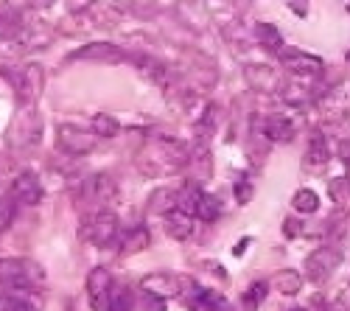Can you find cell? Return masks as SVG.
I'll list each match as a JSON object with an SVG mask.
<instances>
[{"label": "cell", "instance_id": "obj_8", "mask_svg": "<svg viewBox=\"0 0 350 311\" xmlns=\"http://www.w3.org/2000/svg\"><path fill=\"white\" fill-rule=\"evenodd\" d=\"M12 196H14L17 202H23V205H37L42 200V185H40L37 174H31V172L20 174L12 182Z\"/></svg>", "mask_w": 350, "mask_h": 311}, {"label": "cell", "instance_id": "obj_31", "mask_svg": "<svg viewBox=\"0 0 350 311\" xmlns=\"http://www.w3.org/2000/svg\"><path fill=\"white\" fill-rule=\"evenodd\" d=\"M288 9H291V12H297L300 17H306V14H308V6H303V3H291Z\"/></svg>", "mask_w": 350, "mask_h": 311}, {"label": "cell", "instance_id": "obj_3", "mask_svg": "<svg viewBox=\"0 0 350 311\" xmlns=\"http://www.w3.org/2000/svg\"><path fill=\"white\" fill-rule=\"evenodd\" d=\"M339 267V252L334 247H319L306 258V278L314 284H323L334 275V269Z\"/></svg>", "mask_w": 350, "mask_h": 311}, {"label": "cell", "instance_id": "obj_24", "mask_svg": "<svg viewBox=\"0 0 350 311\" xmlns=\"http://www.w3.org/2000/svg\"><path fill=\"white\" fill-rule=\"evenodd\" d=\"M17 213V200L14 196H0V233H6Z\"/></svg>", "mask_w": 350, "mask_h": 311}, {"label": "cell", "instance_id": "obj_15", "mask_svg": "<svg viewBox=\"0 0 350 311\" xmlns=\"http://www.w3.org/2000/svg\"><path fill=\"white\" fill-rule=\"evenodd\" d=\"M191 308L193 311H230L227 303L216 292H211V289H196L193 300H191Z\"/></svg>", "mask_w": 350, "mask_h": 311}, {"label": "cell", "instance_id": "obj_28", "mask_svg": "<svg viewBox=\"0 0 350 311\" xmlns=\"http://www.w3.org/2000/svg\"><path fill=\"white\" fill-rule=\"evenodd\" d=\"M236 196H239V202H250L252 200V185L250 182H236Z\"/></svg>", "mask_w": 350, "mask_h": 311}, {"label": "cell", "instance_id": "obj_29", "mask_svg": "<svg viewBox=\"0 0 350 311\" xmlns=\"http://www.w3.org/2000/svg\"><path fill=\"white\" fill-rule=\"evenodd\" d=\"M283 230H286V236H297V233H300L297 219H286V221H283Z\"/></svg>", "mask_w": 350, "mask_h": 311}, {"label": "cell", "instance_id": "obj_7", "mask_svg": "<svg viewBox=\"0 0 350 311\" xmlns=\"http://www.w3.org/2000/svg\"><path fill=\"white\" fill-rule=\"evenodd\" d=\"M56 140H59V146L68 152V154H87L93 146H96V135L90 132H79V129H70V126H62L59 135H56Z\"/></svg>", "mask_w": 350, "mask_h": 311}, {"label": "cell", "instance_id": "obj_11", "mask_svg": "<svg viewBox=\"0 0 350 311\" xmlns=\"http://www.w3.org/2000/svg\"><path fill=\"white\" fill-rule=\"evenodd\" d=\"M295 135H297V129L286 116H269L264 121V137L272 140V144H291Z\"/></svg>", "mask_w": 350, "mask_h": 311}, {"label": "cell", "instance_id": "obj_30", "mask_svg": "<svg viewBox=\"0 0 350 311\" xmlns=\"http://www.w3.org/2000/svg\"><path fill=\"white\" fill-rule=\"evenodd\" d=\"M308 311H328V306H325L323 295H317V297L311 300V308H308Z\"/></svg>", "mask_w": 350, "mask_h": 311}, {"label": "cell", "instance_id": "obj_19", "mask_svg": "<svg viewBox=\"0 0 350 311\" xmlns=\"http://www.w3.org/2000/svg\"><path fill=\"white\" fill-rule=\"evenodd\" d=\"M291 208L297 213H317L319 211V196L311 188H300L295 196H291Z\"/></svg>", "mask_w": 350, "mask_h": 311}, {"label": "cell", "instance_id": "obj_22", "mask_svg": "<svg viewBox=\"0 0 350 311\" xmlns=\"http://www.w3.org/2000/svg\"><path fill=\"white\" fill-rule=\"evenodd\" d=\"M90 193H93V200H101V202L112 200V196H115V182H112V177H109V174H96L93 182H90Z\"/></svg>", "mask_w": 350, "mask_h": 311}, {"label": "cell", "instance_id": "obj_1", "mask_svg": "<svg viewBox=\"0 0 350 311\" xmlns=\"http://www.w3.org/2000/svg\"><path fill=\"white\" fill-rule=\"evenodd\" d=\"M280 65L283 70H288L291 76H300V79H314L323 73V59L314 53H306V51H295V48H283L280 53Z\"/></svg>", "mask_w": 350, "mask_h": 311}, {"label": "cell", "instance_id": "obj_20", "mask_svg": "<svg viewBox=\"0 0 350 311\" xmlns=\"http://www.w3.org/2000/svg\"><path fill=\"white\" fill-rule=\"evenodd\" d=\"M219 216H221V200H219V196H213V193H205V196H202V202H199V208H196V219L216 221Z\"/></svg>", "mask_w": 350, "mask_h": 311}, {"label": "cell", "instance_id": "obj_17", "mask_svg": "<svg viewBox=\"0 0 350 311\" xmlns=\"http://www.w3.org/2000/svg\"><path fill=\"white\" fill-rule=\"evenodd\" d=\"M328 157H331L328 137H325L323 132H314V135H311V144H308V154H306V160L314 163V165H323V163H328Z\"/></svg>", "mask_w": 350, "mask_h": 311}, {"label": "cell", "instance_id": "obj_13", "mask_svg": "<svg viewBox=\"0 0 350 311\" xmlns=\"http://www.w3.org/2000/svg\"><path fill=\"white\" fill-rule=\"evenodd\" d=\"M328 196L334 202V211L347 216L350 213V177H334L328 180Z\"/></svg>", "mask_w": 350, "mask_h": 311}, {"label": "cell", "instance_id": "obj_14", "mask_svg": "<svg viewBox=\"0 0 350 311\" xmlns=\"http://www.w3.org/2000/svg\"><path fill=\"white\" fill-rule=\"evenodd\" d=\"M272 286L280 292V295H297L303 289V275L295 272V269H280L275 278H272Z\"/></svg>", "mask_w": 350, "mask_h": 311}, {"label": "cell", "instance_id": "obj_9", "mask_svg": "<svg viewBox=\"0 0 350 311\" xmlns=\"http://www.w3.org/2000/svg\"><path fill=\"white\" fill-rule=\"evenodd\" d=\"M165 219V233L174 239V241H188L193 236V216L180 211V208H174L171 213L163 216Z\"/></svg>", "mask_w": 350, "mask_h": 311}, {"label": "cell", "instance_id": "obj_25", "mask_svg": "<svg viewBox=\"0 0 350 311\" xmlns=\"http://www.w3.org/2000/svg\"><path fill=\"white\" fill-rule=\"evenodd\" d=\"M267 284H264V280H258V284H252L247 292H244V306H247V311H255L260 303H264L267 300Z\"/></svg>", "mask_w": 350, "mask_h": 311}, {"label": "cell", "instance_id": "obj_18", "mask_svg": "<svg viewBox=\"0 0 350 311\" xmlns=\"http://www.w3.org/2000/svg\"><path fill=\"white\" fill-rule=\"evenodd\" d=\"M258 40H260V45H264L267 51H275V53H280L286 48L283 45V34L278 31L272 23H260L258 25Z\"/></svg>", "mask_w": 350, "mask_h": 311}, {"label": "cell", "instance_id": "obj_4", "mask_svg": "<svg viewBox=\"0 0 350 311\" xmlns=\"http://www.w3.org/2000/svg\"><path fill=\"white\" fill-rule=\"evenodd\" d=\"M115 233H118V219H115V213H109V211H98L81 230V236L90 244H96V247L109 244L115 239Z\"/></svg>", "mask_w": 350, "mask_h": 311}, {"label": "cell", "instance_id": "obj_5", "mask_svg": "<svg viewBox=\"0 0 350 311\" xmlns=\"http://www.w3.org/2000/svg\"><path fill=\"white\" fill-rule=\"evenodd\" d=\"M112 275L107 267H96L87 275V297H90V306L96 311H107V303H109V292H112Z\"/></svg>", "mask_w": 350, "mask_h": 311}, {"label": "cell", "instance_id": "obj_27", "mask_svg": "<svg viewBox=\"0 0 350 311\" xmlns=\"http://www.w3.org/2000/svg\"><path fill=\"white\" fill-rule=\"evenodd\" d=\"M140 308H143V311H165V300L143 292V297H140Z\"/></svg>", "mask_w": 350, "mask_h": 311}, {"label": "cell", "instance_id": "obj_2", "mask_svg": "<svg viewBox=\"0 0 350 311\" xmlns=\"http://www.w3.org/2000/svg\"><path fill=\"white\" fill-rule=\"evenodd\" d=\"M70 62H98V65H121L126 59V51L112 42H90L68 56Z\"/></svg>", "mask_w": 350, "mask_h": 311}, {"label": "cell", "instance_id": "obj_10", "mask_svg": "<svg viewBox=\"0 0 350 311\" xmlns=\"http://www.w3.org/2000/svg\"><path fill=\"white\" fill-rule=\"evenodd\" d=\"M244 76L250 81V87H255V90H278L280 87V73L267 65H247Z\"/></svg>", "mask_w": 350, "mask_h": 311}, {"label": "cell", "instance_id": "obj_6", "mask_svg": "<svg viewBox=\"0 0 350 311\" xmlns=\"http://www.w3.org/2000/svg\"><path fill=\"white\" fill-rule=\"evenodd\" d=\"M183 286H185V278L171 275V272H154V275L140 280V289L146 295H154V297H163V300L165 297H177L183 292Z\"/></svg>", "mask_w": 350, "mask_h": 311}, {"label": "cell", "instance_id": "obj_21", "mask_svg": "<svg viewBox=\"0 0 350 311\" xmlns=\"http://www.w3.org/2000/svg\"><path fill=\"white\" fill-rule=\"evenodd\" d=\"M121 132V124L115 121L112 116H107V112H98V116H93V135L96 137H115Z\"/></svg>", "mask_w": 350, "mask_h": 311}, {"label": "cell", "instance_id": "obj_33", "mask_svg": "<svg viewBox=\"0 0 350 311\" xmlns=\"http://www.w3.org/2000/svg\"><path fill=\"white\" fill-rule=\"evenodd\" d=\"M345 59H347V62H350V51H347V56H345Z\"/></svg>", "mask_w": 350, "mask_h": 311}, {"label": "cell", "instance_id": "obj_23", "mask_svg": "<svg viewBox=\"0 0 350 311\" xmlns=\"http://www.w3.org/2000/svg\"><path fill=\"white\" fill-rule=\"evenodd\" d=\"M132 295L126 292V286H112L109 292V303H107V311H132Z\"/></svg>", "mask_w": 350, "mask_h": 311}, {"label": "cell", "instance_id": "obj_16", "mask_svg": "<svg viewBox=\"0 0 350 311\" xmlns=\"http://www.w3.org/2000/svg\"><path fill=\"white\" fill-rule=\"evenodd\" d=\"M202 196H205V191H202L196 182H188L183 191H177V208L191 213V216H196V208L202 202Z\"/></svg>", "mask_w": 350, "mask_h": 311}, {"label": "cell", "instance_id": "obj_32", "mask_svg": "<svg viewBox=\"0 0 350 311\" xmlns=\"http://www.w3.org/2000/svg\"><path fill=\"white\" fill-rule=\"evenodd\" d=\"M291 311H308V308H303V306H295V308H291Z\"/></svg>", "mask_w": 350, "mask_h": 311}, {"label": "cell", "instance_id": "obj_26", "mask_svg": "<svg viewBox=\"0 0 350 311\" xmlns=\"http://www.w3.org/2000/svg\"><path fill=\"white\" fill-rule=\"evenodd\" d=\"M146 244H149V230H143V228H137L135 233H129V239H124V252L126 256H132V252H140V249H146Z\"/></svg>", "mask_w": 350, "mask_h": 311}, {"label": "cell", "instance_id": "obj_12", "mask_svg": "<svg viewBox=\"0 0 350 311\" xmlns=\"http://www.w3.org/2000/svg\"><path fill=\"white\" fill-rule=\"evenodd\" d=\"M42 93V68L40 65H28L23 70V81H20V98L25 104H31L37 101Z\"/></svg>", "mask_w": 350, "mask_h": 311}]
</instances>
